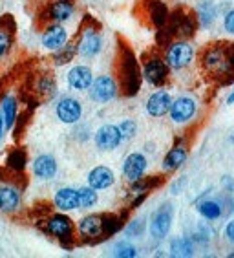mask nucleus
Masks as SVG:
<instances>
[{
    "label": "nucleus",
    "mask_w": 234,
    "mask_h": 258,
    "mask_svg": "<svg viewBox=\"0 0 234 258\" xmlns=\"http://www.w3.org/2000/svg\"><path fill=\"white\" fill-rule=\"evenodd\" d=\"M77 231L85 240L97 242V240H105V214H88L85 218L79 220Z\"/></svg>",
    "instance_id": "10"
},
{
    "label": "nucleus",
    "mask_w": 234,
    "mask_h": 258,
    "mask_svg": "<svg viewBox=\"0 0 234 258\" xmlns=\"http://www.w3.org/2000/svg\"><path fill=\"white\" fill-rule=\"evenodd\" d=\"M66 81H68V86H70L71 90L85 92V90L90 88L92 83H94V72H92L90 66L77 64L68 72Z\"/></svg>",
    "instance_id": "17"
},
{
    "label": "nucleus",
    "mask_w": 234,
    "mask_h": 258,
    "mask_svg": "<svg viewBox=\"0 0 234 258\" xmlns=\"http://www.w3.org/2000/svg\"><path fill=\"white\" fill-rule=\"evenodd\" d=\"M225 236H227L229 242L234 243V218L230 220L229 224H227V227H225Z\"/></svg>",
    "instance_id": "37"
},
{
    "label": "nucleus",
    "mask_w": 234,
    "mask_h": 258,
    "mask_svg": "<svg viewBox=\"0 0 234 258\" xmlns=\"http://www.w3.org/2000/svg\"><path fill=\"white\" fill-rule=\"evenodd\" d=\"M115 72H117V79L115 81H117L119 90L126 97H132V95H135L139 92L141 79H143V70H141L139 62L135 59L134 51L130 50L126 44L119 46Z\"/></svg>",
    "instance_id": "2"
},
{
    "label": "nucleus",
    "mask_w": 234,
    "mask_h": 258,
    "mask_svg": "<svg viewBox=\"0 0 234 258\" xmlns=\"http://www.w3.org/2000/svg\"><path fill=\"white\" fill-rule=\"evenodd\" d=\"M194 55H196L194 48H192V44H190L189 40L176 39L167 46L163 59L167 60V64H169L170 70H178L180 72V70L189 68L192 64Z\"/></svg>",
    "instance_id": "4"
},
{
    "label": "nucleus",
    "mask_w": 234,
    "mask_h": 258,
    "mask_svg": "<svg viewBox=\"0 0 234 258\" xmlns=\"http://www.w3.org/2000/svg\"><path fill=\"white\" fill-rule=\"evenodd\" d=\"M94 141H95V147L99 150H103V152H112V150H115L123 143L117 124H103L95 132Z\"/></svg>",
    "instance_id": "15"
},
{
    "label": "nucleus",
    "mask_w": 234,
    "mask_h": 258,
    "mask_svg": "<svg viewBox=\"0 0 234 258\" xmlns=\"http://www.w3.org/2000/svg\"><path fill=\"white\" fill-rule=\"evenodd\" d=\"M57 159L50 154H40L33 159V176L37 179H42V181H48V179H53L55 174H57Z\"/></svg>",
    "instance_id": "20"
},
{
    "label": "nucleus",
    "mask_w": 234,
    "mask_h": 258,
    "mask_svg": "<svg viewBox=\"0 0 234 258\" xmlns=\"http://www.w3.org/2000/svg\"><path fill=\"white\" fill-rule=\"evenodd\" d=\"M75 55H77V44L71 42V40H68L60 50L53 51V64L55 66L68 64V62H71V60L75 59Z\"/></svg>",
    "instance_id": "28"
},
{
    "label": "nucleus",
    "mask_w": 234,
    "mask_h": 258,
    "mask_svg": "<svg viewBox=\"0 0 234 258\" xmlns=\"http://www.w3.org/2000/svg\"><path fill=\"white\" fill-rule=\"evenodd\" d=\"M88 94H90V99L95 101V103H110L112 99L117 97L119 94V85H117V81L115 77L112 75H97L92 83V86L88 88Z\"/></svg>",
    "instance_id": "7"
},
{
    "label": "nucleus",
    "mask_w": 234,
    "mask_h": 258,
    "mask_svg": "<svg viewBox=\"0 0 234 258\" xmlns=\"http://www.w3.org/2000/svg\"><path fill=\"white\" fill-rule=\"evenodd\" d=\"M170 254L172 256H192L194 243L189 238H174L170 242Z\"/></svg>",
    "instance_id": "30"
},
{
    "label": "nucleus",
    "mask_w": 234,
    "mask_h": 258,
    "mask_svg": "<svg viewBox=\"0 0 234 258\" xmlns=\"http://www.w3.org/2000/svg\"><path fill=\"white\" fill-rule=\"evenodd\" d=\"M6 165L8 169L13 170V172H22L26 169V152L20 149L11 150L8 159H6Z\"/></svg>",
    "instance_id": "32"
},
{
    "label": "nucleus",
    "mask_w": 234,
    "mask_h": 258,
    "mask_svg": "<svg viewBox=\"0 0 234 258\" xmlns=\"http://www.w3.org/2000/svg\"><path fill=\"white\" fill-rule=\"evenodd\" d=\"M68 40H70V35H68V30H66L64 26L57 24V22H50V24L44 28V31H42L40 44L48 51H57V50H60Z\"/></svg>",
    "instance_id": "11"
},
{
    "label": "nucleus",
    "mask_w": 234,
    "mask_h": 258,
    "mask_svg": "<svg viewBox=\"0 0 234 258\" xmlns=\"http://www.w3.org/2000/svg\"><path fill=\"white\" fill-rule=\"evenodd\" d=\"M198 26V17H196V13H192L189 10L176 11L174 15L170 17V33L174 35L176 39L187 40L190 37H194Z\"/></svg>",
    "instance_id": "6"
},
{
    "label": "nucleus",
    "mask_w": 234,
    "mask_h": 258,
    "mask_svg": "<svg viewBox=\"0 0 234 258\" xmlns=\"http://www.w3.org/2000/svg\"><path fill=\"white\" fill-rule=\"evenodd\" d=\"M172 106V95L167 90H158L146 99V112L150 117H163Z\"/></svg>",
    "instance_id": "19"
},
{
    "label": "nucleus",
    "mask_w": 234,
    "mask_h": 258,
    "mask_svg": "<svg viewBox=\"0 0 234 258\" xmlns=\"http://www.w3.org/2000/svg\"><path fill=\"white\" fill-rule=\"evenodd\" d=\"M35 92L39 95H42L44 99H51V97H55V95H57V83H55L53 75H50V74L40 75L39 79H37Z\"/></svg>",
    "instance_id": "27"
},
{
    "label": "nucleus",
    "mask_w": 234,
    "mask_h": 258,
    "mask_svg": "<svg viewBox=\"0 0 234 258\" xmlns=\"http://www.w3.org/2000/svg\"><path fill=\"white\" fill-rule=\"evenodd\" d=\"M187 156H189V150H187L185 145L172 147L163 159V170L165 172H176L180 167H183V163L187 161Z\"/></svg>",
    "instance_id": "23"
},
{
    "label": "nucleus",
    "mask_w": 234,
    "mask_h": 258,
    "mask_svg": "<svg viewBox=\"0 0 234 258\" xmlns=\"http://www.w3.org/2000/svg\"><path fill=\"white\" fill-rule=\"evenodd\" d=\"M114 256L117 258H135L137 256V249L128 242H119L114 245Z\"/></svg>",
    "instance_id": "34"
},
{
    "label": "nucleus",
    "mask_w": 234,
    "mask_h": 258,
    "mask_svg": "<svg viewBox=\"0 0 234 258\" xmlns=\"http://www.w3.org/2000/svg\"><path fill=\"white\" fill-rule=\"evenodd\" d=\"M44 15L48 17L50 22L64 24L75 15V2L73 0H50L46 4Z\"/></svg>",
    "instance_id": "14"
},
{
    "label": "nucleus",
    "mask_w": 234,
    "mask_h": 258,
    "mask_svg": "<svg viewBox=\"0 0 234 258\" xmlns=\"http://www.w3.org/2000/svg\"><path fill=\"white\" fill-rule=\"evenodd\" d=\"M117 128H119V134H121V139H123V141H128V139H132L135 134H137V123H135L134 119L121 121V123L117 124Z\"/></svg>",
    "instance_id": "33"
},
{
    "label": "nucleus",
    "mask_w": 234,
    "mask_h": 258,
    "mask_svg": "<svg viewBox=\"0 0 234 258\" xmlns=\"http://www.w3.org/2000/svg\"><path fill=\"white\" fill-rule=\"evenodd\" d=\"M4 130H6V126H4V117H2V114H0V139H2V134H4Z\"/></svg>",
    "instance_id": "38"
},
{
    "label": "nucleus",
    "mask_w": 234,
    "mask_h": 258,
    "mask_svg": "<svg viewBox=\"0 0 234 258\" xmlns=\"http://www.w3.org/2000/svg\"><path fill=\"white\" fill-rule=\"evenodd\" d=\"M15 42V31L6 20H0V59L8 57Z\"/></svg>",
    "instance_id": "26"
},
{
    "label": "nucleus",
    "mask_w": 234,
    "mask_h": 258,
    "mask_svg": "<svg viewBox=\"0 0 234 258\" xmlns=\"http://www.w3.org/2000/svg\"><path fill=\"white\" fill-rule=\"evenodd\" d=\"M44 231L48 234H51L53 238L59 240L64 247L71 245V242H73L75 225L64 213H57V214L48 216V220H46V224H44Z\"/></svg>",
    "instance_id": "5"
},
{
    "label": "nucleus",
    "mask_w": 234,
    "mask_h": 258,
    "mask_svg": "<svg viewBox=\"0 0 234 258\" xmlns=\"http://www.w3.org/2000/svg\"><path fill=\"white\" fill-rule=\"evenodd\" d=\"M170 77L167 60L160 55H150L143 62V79L152 86H163Z\"/></svg>",
    "instance_id": "8"
},
{
    "label": "nucleus",
    "mask_w": 234,
    "mask_h": 258,
    "mask_svg": "<svg viewBox=\"0 0 234 258\" xmlns=\"http://www.w3.org/2000/svg\"><path fill=\"white\" fill-rule=\"evenodd\" d=\"M53 205L59 209L60 213L77 211L79 209V194H77V189H71V187L59 189L53 196Z\"/></svg>",
    "instance_id": "22"
},
{
    "label": "nucleus",
    "mask_w": 234,
    "mask_h": 258,
    "mask_svg": "<svg viewBox=\"0 0 234 258\" xmlns=\"http://www.w3.org/2000/svg\"><path fill=\"white\" fill-rule=\"evenodd\" d=\"M143 220H134V222H130V225L126 227V234L128 236H139L141 233H143Z\"/></svg>",
    "instance_id": "35"
},
{
    "label": "nucleus",
    "mask_w": 234,
    "mask_h": 258,
    "mask_svg": "<svg viewBox=\"0 0 234 258\" xmlns=\"http://www.w3.org/2000/svg\"><path fill=\"white\" fill-rule=\"evenodd\" d=\"M172 220H174V207H172V204H163L154 213L152 220H150V234H152V238L163 240L170 233Z\"/></svg>",
    "instance_id": "9"
},
{
    "label": "nucleus",
    "mask_w": 234,
    "mask_h": 258,
    "mask_svg": "<svg viewBox=\"0 0 234 258\" xmlns=\"http://www.w3.org/2000/svg\"><path fill=\"white\" fill-rule=\"evenodd\" d=\"M198 213L203 216L205 220H209V222H214L218 220L221 214H223V209L219 205V202L216 200H205L201 204L198 205Z\"/></svg>",
    "instance_id": "29"
},
{
    "label": "nucleus",
    "mask_w": 234,
    "mask_h": 258,
    "mask_svg": "<svg viewBox=\"0 0 234 258\" xmlns=\"http://www.w3.org/2000/svg\"><path fill=\"white\" fill-rule=\"evenodd\" d=\"M77 44V55L83 59H95L103 51V35L99 31V26L95 24L94 19H86L81 26L79 37L75 40Z\"/></svg>",
    "instance_id": "3"
},
{
    "label": "nucleus",
    "mask_w": 234,
    "mask_h": 258,
    "mask_svg": "<svg viewBox=\"0 0 234 258\" xmlns=\"http://www.w3.org/2000/svg\"><path fill=\"white\" fill-rule=\"evenodd\" d=\"M55 114H57L60 123L75 124L83 117V104L75 97H62L55 106Z\"/></svg>",
    "instance_id": "13"
},
{
    "label": "nucleus",
    "mask_w": 234,
    "mask_h": 258,
    "mask_svg": "<svg viewBox=\"0 0 234 258\" xmlns=\"http://www.w3.org/2000/svg\"><path fill=\"white\" fill-rule=\"evenodd\" d=\"M196 112H198V103H196V99L189 97V95H181L176 101H172V106L169 110L170 119L174 121L176 124L189 123L196 115Z\"/></svg>",
    "instance_id": "12"
},
{
    "label": "nucleus",
    "mask_w": 234,
    "mask_h": 258,
    "mask_svg": "<svg viewBox=\"0 0 234 258\" xmlns=\"http://www.w3.org/2000/svg\"><path fill=\"white\" fill-rule=\"evenodd\" d=\"M227 104H234V90H232V94L227 97Z\"/></svg>",
    "instance_id": "39"
},
{
    "label": "nucleus",
    "mask_w": 234,
    "mask_h": 258,
    "mask_svg": "<svg viewBox=\"0 0 234 258\" xmlns=\"http://www.w3.org/2000/svg\"><path fill=\"white\" fill-rule=\"evenodd\" d=\"M146 167H148V161L141 152H132V154L126 156L125 163H123V176L128 179L130 183H134L137 179H141L146 172Z\"/></svg>",
    "instance_id": "16"
},
{
    "label": "nucleus",
    "mask_w": 234,
    "mask_h": 258,
    "mask_svg": "<svg viewBox=\"0 0 234 258\" xmlns=\"http://www.w3.org/2000/svg\"><path fill=\"white\" fill-rule=\"evenodd\" d=\"M0 114H2V117H4L6 130L15 128V123H17V99L13 97V95H4Z\"/></svg>",
    "instance_id": "25"
},
{
    "label": "nucleus",
    "mask_w": 234,
    "mask_h": 258,
    "mask_svg": "<svg viewBox=\"0 0 234 258\" xmlns=\"http://www.w3.org/2000/svg\"><path fill=\"white\" fill-rule=\"evenodd\" d=\"M199 68L218 85L234 83V42L212 40L199 51Z\"/></svg>",
    "instance_id": "1"
},
{
    "label": "nucleus",
    "mask_w": 234,
    "mask_h": 258,
    "mask_svg": "<svg viewBox=\"0 0 234 258\" xmlns=\"http://www.w3.org/2000/svg\"><path fill=\"white\" fill-rule=\"evenodd\" d=\"M114 183H115L114 170L108 169V167H105V165L95 167V169H92L90 174H88V185H90V187H94L95 190L110 189Z\"/></svg>",
    "instance_id": "21"
},
{
    "label": "nucleus",
    "mask_w": 234,
    "mask_h": 258,
    "mask_svg": "<svg viewBox=\"0 0 234 258\" xmlns=\"http://www.w3.org/2000/svg\"><path fill=\"white\" fill-rule=\"evenodd\" d=\"M22 204V194L20 189L15 185L4 183L0 185V213L4 214H13L20 209Z\"/></svg>",
    "instance_id": "18"
},
{
    "label": "nucleus",
    "mask_w": 234,
    "mask_h": 258,
    "mask_svg": "<svg viewBox=\"0 0 234 258\" xmlns=\"http://www.w3.org/2000/svg\"><path fill=\"white\" fill-rule=\"evenodd\" d=\"M223 28L227 33L234 35V10H229L223 17Z\"/></svg>",
    "instance_id": "36"
},
{
    "label": "nucleus",
    "mask_w": 234,
    "mask_h": 258,
    "mask_svg": "<svg viewBox=\"0 0 234 258\" xmlns=\"http://www.w3.org/2000/svg\"><path fill=\"white\" fill-rule=\"evenodd\" d=\"M77 194H79V209H92L99 202L97 190H95L94 187H90V185L77 189Z\"/></svg>",
    "instance_id": "31"
},
{
    "label": "nucleus",
    "mask_w": 234,
    "mask_h": 258,
    "mask_svg": "<svg viewBox=\"0 0 234 258\" xmlns=\"http://www.w3.org/2000/svg\"><path fill=\"white\" fill-rule=\"evenodd\" d=\"M196 17H198L199 28L207 30L209 26L214 24L216 17H218V8L210 0H201L196 8Z\"/></svg>",
    "instance_id": "24"
}]
</instances>
